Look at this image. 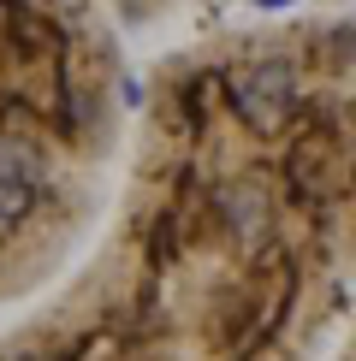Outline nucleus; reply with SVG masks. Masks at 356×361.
<instances>
[{"label":"nucleus","mask_w":356,"mask_h":361,"mask_svg":"<svg viewBox=\"0 0 356 361\" xmlns=\"http://www.w3.org/2000/svg\"><path fill=\"white\" fill-rule=\"evenodd\" d=\"M338 361H350V343H338Z\"/></svg>","instance_id":"3"},{"label":"nucleus","mask_w":356,"mask_h":361,"mask_svg":"<svg viewBox=\"0 0 356 361\" xmlns=\"http://www.w3.org/2000/svg\"><path fill=\"white\" fill-rule=\"evenodd\" d=\"M119 154V36L95 0H0V308L83 255Z\"/></svg>","instance_id":"2"},{"label":"nucleus","mask_w":356,"mask_h":361,"mask_svg":"<svg viewBox=\"0 0 356 361\" xmlns=\"http://www.w3.org/2000/svg\"><path fill=\"white\" fill-rule=\"evenodd\" d=\"M107 207L0 361H315L350 302V18L167 59Z\"/></svg>","instance_id":"1"}]
</instances>
